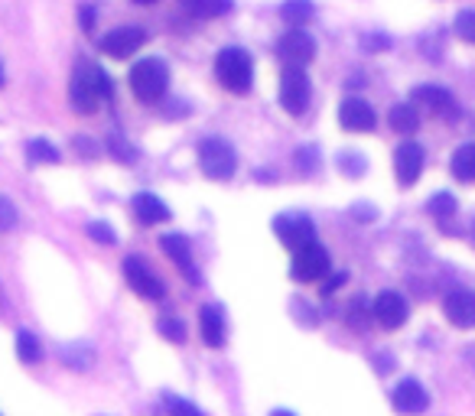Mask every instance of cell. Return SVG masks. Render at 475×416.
Here are the masks:
<instances>
[{
	"mask_svg": "<svg viewBox=\"0 0 475 416\" xmlns=\"http://www.w3.org/2000/svg\"><path fill=\"white\" fill-rule=\"evenodd\" d=\"M215 76H219L221 88H229L231 95H247L254 85V62L245 49L229 46L215 56Z\"/></svg>",
	"mask_w": 475,
	"mask_h": 416,
	"instance_id": "1",
	"label": "cell"
},
{
	"mask_svg": "<svg viewBox=\"0 0 475 416\" xmlns=\"http://www.w3.org/2000/svg\"><path fill=\"white\" fill-rule=\"evenodd\" d=\"M127 78H131L133 95L141 98L143 104H153L160 101L166 95V88H170V66L163 59H141V62H133Z\"/></svg>",
	"mask_w": 475,
	"mask_h": 416,
	"instance_id": "2",
	"label": "cell"
},
{
	"mask_svg": "<svg viewBox=\"0 0 475 416\" xmlns=\"http://www.w3.org/2000/svg\"><path fill=\"white\" fill-rule=\"evenodd\" d=\"M199 166L209 180L229 182L238 170L235 147H231L229 140H221V137H205V140L199 143Z\"/></svg>",
	"mask_w": 475,
	"mask_h": 416,
	"instance_id": "3",
	"label": "cell"
},
{
	"mask_svg": "<svg viewBox=\"0 0 475 416\" xmlns=\"http://www.w3.org/2000/svg\"><path fill=\"white\" fill-rule=\"evenodd\" d=\"M310 98H313V85H310V76H306L303 66H286L284 76H280V104H284L286 114H306L310 108Z\"/></svg>",
	"mask_w": 475,
	"mask_h": 416,
	"instance_id": "4",
	"label": "cell"
},
{
	"mask_svg": "<svg viewBox=\"0 0 475 416\" xmlns=\"http://www.w3.org/2000/svg\"><path fill=\"white\" fill-rule=\"evenodd\" d=\"M124 276H127V284H131L133 293L143 296V300H163V296H166L163 280L147 267L143 257H137V254L124 257Z\"/></svg>",
	"mask_w": 475,
	"mask_h": 416,
	"instance_id": "5",
	"label": "cell"
},
{
	"mask_svg": "<svg viewBox=\"0 0 475 416\" xmlns=\"http://www.w3.org/2000/svg\"><path fill=\"white\" fill-rule=\"evenodd\" d=\"M68 101H72V111L76 114H95L98 111V88H95V76H92V62H82L72 72V82H68Z\"/></svg>",
	"mask_w": 475,
	"mask_h": 416,
	"instance_id": "6",
	"label": "cell"
},
{
	"mask_svg": "<svg viewBox=\"0 0 475 416\" xmlns=\"http://www.w3.org/2000/svg\"><path fill=\"white\" fill-rule=\"evenodd\" d=\"M294 276L300 280V284H313V280H323L326 274H329V251H326L323 244H306L296 251L294 257Z\"/></svg>",
	"mask_w": 475,
	"mask_h": 416,
	"instance_id": "7",
	"label": "cell"
},
{
	"mask_svg": "<svg viewBox=\"0 0 475 416\" xmlns=\"http://www.w3.org/2000/svg\"><path fill=\"white\" fill-rule=\"evenodd\" d=\"M143 43H147V33H143L141 27L124 23V27L108 29L98 46H101V52H108L111 59H127V56H133V52H137Z\"/></svg>",
	"mask_w": 475,
	"mask_h": 416,
	"instance_id": "8",
	"label": "cell"
},
{
	"mask_svg": "<svg viewBox=\"0 0 475 416\" xmlns=\"http://www.w3.org/2000/svg\"><path fill=\"white\" fill-rule=\"evenodd\" d=\"M274 235L280 237V244L300 251V247L313 244L316 241V228L306 215H277L274 218Z\"/></svg>",
	"mask_w": 475,
	"mask_h": 416,
	"instance_id": "9",
	"label": "cell"
},
{
	"mask_svg": "<svg viewBox=\"0 0 475 416\" xmlns=\"http://www.w3.org/2000/svg\"><path fill=\"white\" fill-rule=\"evenodd\" d=\"M423 163H427V153H423V147L414 140H404L398 150H394V172H398V182L404 186V189H410V186L420 180Z\"/></svg>",
	"mask_w": 475,
	"mask_h": 416,
	"instance_id": "10",
	"label": "cell"
},
{
	"mask_svg": "<svg viewBox=\"0 0 475 416\" xmlns=\"http://www.w3.org/2000/svg\"><path fill=\"white\" fill-rule=\"evenodd\" d=\"M339 124L352 133H371L374 124H378V114H374V108L365 98L352 95L342 98V104H339Z\"/></svg>",
	"mask_w": 475,
	"mask_h": 416,
	"instance_id": "11",
	"label": "cell"
},
{
	"mask_svg": "<svg viewBox=\"0 0 475 416\" xmlns=\"http://www.w3.org/2000/svg\"><path fill=\"white\" fill-rule=\"evenodd\" d=\"M371 312H374V322H378L381 329H388V332H394V329H400L404 322H407V316H410V306H407V300L400 293H394V290H384V293L371 303Z\"/></svg>",
	"mask_w": 475,
	"mask_h": 416,
	"instance_id": "12",
	"label": "cell"
},
{
	"mask_svg": "<svg viewBox=\"0 0 475 416\" xmlns=\"http://www.w3.org/2000/svg\"><path fill=\"white\" fill-rule=\"evenodd\" d=\"M414 101L423 104L430 114H437V117H447V121H456L459 117V101L453 92L439 85H417L414 88Z\"/></svg>",
	"mask_w": 475,
	"mask_h": 416,
	"instance_id": "13",
	"label": "cell"
},
{
	"mask_svg": "<svg viewBox=\"0 0 475 416\" xmlns=\"http://www.w3.org/2000/svg\"><path fill=\"white\" fill-rule=\"evenodd\" d=\"M277 52L286 59V66H303L306 68V62L316 56V43L306 29L294 27L290 33H284L280 43H277Z\"/></svg>",
	"mask_w": 475,
	"mask_h": 416,
	"instance_id": "14",
	"label": "cell"
},
{
	"mask_svg": "<svg viewBox=\"0 0 475 416\" xmlns=\"http://www.w3.org/2000/svg\"><path fill=\"white\" fill-rule=\"evenodd\" d=\"M390 404H394V410H400V413L414 416V413H423V410L430 407V394L420 380L404 378L398 388L390 390Z\"/></svg>",
	"mask_w": 475,
	"mask_h": 416,
	"instance_id": "15",
	"label": "cell"
},
{
	"mask_svg": "<svg viewBox=\"0 0 475 416\" xmlns=\"http://www.w3.org/2000/svg\"><path fill=\"white\" fill-rule=\"evenodd\" d=\"M443 312L456 329H475V293L472 290H449L443 296Z\"/></svg>",
	"mask_w": 475,
	"mask_h": 416,
	"instance_id": "16",
	"label": "cell"
},
{
	"mask_svg": "<svg viewBox=\"0 0 475 416\" xmlns=\"http://www.w3.org/2000/svg\"><path fill=\"white\" fill-rule=\"evenodd\" d=\"M202 341L209 345V348H221L225 345V339H229V325H225V312H221V306H202Z\"/></svg>",
	"mask_w": 475,
	"mask_h": 416,
	"instance_id": "17",
	"label": "cell"
},
{
	"mask_svg": "<svg viewBox=\"0 0 475 416\" xmlns=\"http://www.w3.org/2000/svg\"><path fill=\"white\" fill-rule=\"evenodd\" d=\"M131 208H133V215H137L141 225H160V221L170 218L166 202H163L160 196H153V192H137L133 202H131Z\"/></svg>",
	"mask_w": 475,
	"mask_h": 416,
	"instance_id": "18",
	"label": "cell"
},
{
	"mask_svg": "<svg viewBox=\"0 0 475 416\" xmlns=\"http://www.w3.org/2000/svg\"><path fill=\"white\" fill-rule=\"evenodd\" d=\"M160 247L166 251V257H170L173 264L180 267V270H186V274L196 280V270H192V247H189V241H186V235L170 231V235L160 237Z\"/></svg>",
	"mask_w": 475,
	"mask_h": 416,
	"instance_id": "19",
	"label": "cell"
},
{
	"mask_svg": "<svg viewBox=\"0 0 475 416\" xmlns=\"http://www.w3.org/2000/svg\"><path fill=\"white\" fill-rule=\"evenodd\" d=\"M388 121H390V131H398V133H414L420 127V111H417V104H410V101H400L390 108L388 114Z\"/></svg>",
	"mask_w": 475,
	"mask_h": 416,
	"instance_id": "20",
	"label": "cell"
},
{
	"mask_svg": "<svg viewBox=\"0 0 475 416\" xmlns=\"http://www.w3.org/2000/svg\"><path fill=\"white\" fill-rule=\"evenodd\" d=\"M449 170L459 182H475V143H463L453 160H449Z\"/></svg>",
	"mask_w": 475,
	"mask_h": 416,
	"instance_id": "21",
	"label": "cell"
},
{
	"mask_svg": "<svg viewBox=\"0 0 475 416\" xmlns=\"http://www.w3.org/2000/svg\"><path fill=\"white\" fill-rule=\"evenodd\" d=\"M182 7L189 10V13H196V17H225V13H231V0H182Z\"/></svg>",
	"mask_w": 475,
	"mask_h": 416,
	"instance_id": "22",
	"label": "cell"
},
{
	"mask_svg": "<svg viewBox=\"0 0 475 416\" xmlns=\"http://www.w3.org/2000/svg\"><path fill=\"white\" fill-rule=\"evenodd\" d=\"M17 358L23 361V364H39L43 361V345H39V339L33 335V332H17Z\"/></svg>",
	"mask_w": 475,
	"mask_h": 416,
	"instance_id": "23",
	"label": "cell"
},
{
	"mask_svg": "<svg viewBox=\"0 0 475 416\" xmlns=\"http://www.w3.org/2000/svg\"><path fill=\"white\" fill-rule=\"evenodd\" d=\"M313 4L310 0H286L284 7H280V17L290 23V27H303V23H310L313 20Z\"/></svg>",
	"mask_w": 475,
	"mask_h": 416,
	"instance_id": "24",
	"label": "cell"
},
{
	"mask_svg": "<svg viewBox=\"0 0 475 416\" xmlns=\"http://www.w3.org/2000/svg\"><path fill=\"white\" fill-rule=\"evenodd\" d=\"M456 208H459V202H456V196H453V192H437V196L427 202V212L433 218H439V225H443L447 218L456 215Z\"/></svg>",
	"mask_w": 475,
	"mask_h": 416,
	"instance_id": "25",
	"label": "cell"
},
{
	"mask_svg": "<svg viewBox=\"0 0 475 416\" xmlns=\"http://www.w3.org/2000/svg\"><path fill=\"white\" fill-rule=\"evenodd\" d=\"M27 160L29 163H59L62 156H59V147H52L49 140L36 137V140L27 143Z\"/></svg>",
	"mask_w": 475,
	"mask_h": 416,
	"instance_id": "26",
	"label": "cell"
},
{
	"mask_svg": "<svg viewBox=\"0 0 475 416\" xmlns=\"http://www.w3.org/2000/svg\"><path fill=\"white\" fill-rule=\"evenodd\" d=\"M157 329H160L170 341H176V345L186 341V322H180L176 316H163V319L157 322Z\"/></svg>",
	"mask_w": 475,
	"mask_h": 416,
	"instance_id": "27",
	"label": "cell"
},
{
	"mask_svg": "<svg viewBox=\"0 0 475 416\" xmlns=\"http://www.w3.org/2000/svg\"><path fill=\"white\" fill-rule=\"evenodd\" d=\"M88 237H92V241H98V244H117V235H115V228L108 225V221H88Z\"/></svg>",
	"mask_w": 475,
	"mask_h": 416,
	"instance_id": "28",
	"label": "cell"
},
{
	"mask_svg": "<svg viewBox=\"0 0 475 416\" xmlns=\"http://www.w3.org/2000/svg\"><path fill=\"white\" fill-rule=\"evenodd\" d=\"M163 404H166L170 416H202V410L196 407V404H189V400L176 397V394H166V397H163Z\"/></svg>",
	"mask_w": 475,
	"mask_h": 416,
	"instance_id": "29",
	"label": "cell"
},
{
	"mask_svg": "<svg viewBox=\"0 0 475 416\" xmlns=\"http://www.w3.org/2000/svg\"><path fill=\"white\" fill-rule=\"evenodd\" d=\"M453 29H456L459 39H466V43L475 46V10H463L456 17V23H453Z\"/></svg>",
	"mask_w": 475,
	"mask_h": 416,
	"instance_id": "30",
	"label": "cell"
},
{
	"mask_svg": "<svg viewBox=\"0 0 475 416\" xmlns=\"http://www.w3.org/2000/svg\"><path fill=\"white\" fill-rule=\"evenodd\" d=\"M108 153H115V156H117L121 163H133V160H137V150H133L131 143L124 140L121 133H115V137L108 140Z\"/></svg>",
	"mask_w": 475,
	"mask_h": 416,
	"instance_id": "31",
	"label": "cell"
},
{
	"mask_svg": "<svg viewBox=\"0 0 475 416\" xmlns=\"http://www.w3.org/2000/svg\"><path fill=\"white\" fill-rule=\"evenodd\" d=\"M296 170L300 172L319 170V153H316V147H300L296 150Z\"/></svg>",
	"mask_w": 475,
	"mask_h": 416,
	"instance_id": "32",
	"label": "cell"
},
{
	"mask_svg": "<svg viewBox=\"0 0 475 416\" xmlns=\"http://www.w3.org/2000/svg\"><path fill=\"white\" fill-rule=\"evenodd\" d=\"M374 312H368V303L365 300H355L352 309H349V325H355V329H365V319H371Z\"/></svg>",
	"mask_w": 475,
	"mask_h": 416,
	"instance_id": "33",
	"label": "cell"
},
{
	"mask_svg": "<svg viewBox=\"0 0 475 416\" xmlns=\"http://www.w3.org/2000/svg\"><path fill=\"white\" fill-rule=\"evenodd\" d=\"M92 76H95V88H98V98H111L115 95V85H111V78L101 72L98 66H92Z\"/></svg>",
	"mask_w": 475,
	"mask_h": 416,
	"instance_id": "34",
	"label": "cell"
},
{
	"mask_svg": "<svg viewBox=\"0 0 475 416\" xmlns=\"http://www.w3.org/2000/svg\"><path fill=\"white\" fill-rule=\"evenodd\" d=\"M339 170H345V172H361V170H365V160H361L358 153H342V156H339Z\"/></svg>",
	"mask_w": 475,
	"mask_h": 416,
	"instance_id": "35",
	"label": "cell"
},
{
	"mask_svg": "<svg viewBox=\"0 0 475 416\" xmlns=\"http://www.w3.org/2000/svg\"><path fill=\"white\" fill-rule=\"evenodd\" d=\"M17 225V208L10 199H0V228H13Z\"/></svg>",
	"mask_w": 475,
	"mask_h": 416,
	"instance_id": "36",
	"label": "cell"
},
{
	"mask_svg": "<svg viewBox=\"0 0 475 416\" xmlns=\"http://www.w3.org/2000/svg\"><path fill=\"white\" fill-rule=\"evenodd\" d=\"M352 215L358 218V221H374V218H378V212H374V205H365V202H361V205H355Z\"/></svg>",
	"mask_w": 475,
	"mask_h": 416,
	"instance_id": "37",
	"label": "cell"
},
{
	"mask_svg": "<svg viewBox=\"0 0 475 416\" xmlns=\"http://www.w3.org/2000/svg\"><path fill=\"white\" fill-rule=\"evenodd\" d=\"M76 150H78V153L85 150L88 156H98V147H95L92 140H88V137H76Z\"/></svg>",
	"mask_w": 475,
	"mask_h": 416,
	"instance_id": "38",
	"label": "cell"
},
{
	"mask_svg": "<svg viewBox=\"0 0 475 416\" xmlns=\"http://www.w3.org/2000/svg\"><path fill=\"white\" fill-rule=\"evenodd\" d=\"M345 280H349V274H345V270H342V274H335V276H329V284H326V286H323V290H326V293H335V290H339V286H342V284H345Z\"/></svg>",
	"mask_w": 475,
	"mask_h": 416,
	"instance_id": "39",
	"label": "cell"
},
{
	"mask_svg": "<svg viewBox=\"0 0 475 416\" xmlns=\"http://www.w3.org/2000/svg\"><path fill=\"white\" fill-rule=\"evenodd\" d=\"M78 20H82V29H92V23H95V10L82 7V10H78Z\"/></svg>",
	"mask_w": 475,
	"mask_h": 416,
	"instance_id": "40",
	"label": "cell"
},
{
	"mask_svg": "<svg viewBox=\"0 0 475 416\" xmlns=\"http://www.w3.org/2000/svg\"><path fill=\"white\" fill-rule=\"evenodd\" d=\"M270 416H296V413H294V410H274Z\"/></svg>",
	"mask_w": 475,
	"mask_h": 416,
	"instance_id": "41",
	"label": "cell"
},
{
	"mask_svg": "<svg viewBox=\"0 0 475 416\" xmlns=\"http://www.w3.org/2000/svg\"><path fill=\"white\" fill-rule=\"evenodd\" d=\"M133 4H141V7H147V4H157V0H133Z\"/></svg>",
	"mask_w": 475,
	"mask_h": 416,
	"instance_id": "42",
	"label": "cell"
},
{
	"mask_svg": "<svg viewBox=\"0 0 475 416\" xmlns=\"http://www.w3.org/2000/svg\"><path fill=\"white\" fill-rule=\"evenodd\" d=\"M469 231H472V241H475V218H472V228H469Z\"/></svg>",
	"mask_w": 475,
	"mask_h": 416,
	"instance_id": "43",
	"label": "cell"
},
{
	"mask_svg": "<svg viewBox=\"0 0 475 416\" xmlns=\"http://www.w3.org/2000/svg\"><path fill=\"white\" fill-rule=\"evenodd\" d=\"M0 85H4V68H0Z\"/></svg>",
	"mask_w": 475,
	"mask_h": 416,
	"instance_id": "44",
	"label": "cell"
}]
</instances>
